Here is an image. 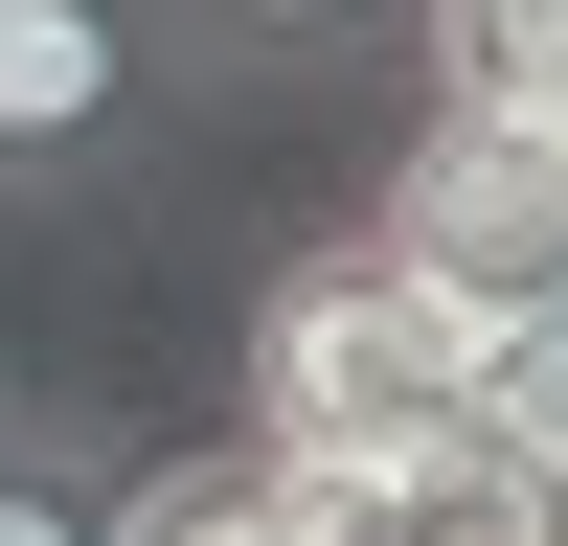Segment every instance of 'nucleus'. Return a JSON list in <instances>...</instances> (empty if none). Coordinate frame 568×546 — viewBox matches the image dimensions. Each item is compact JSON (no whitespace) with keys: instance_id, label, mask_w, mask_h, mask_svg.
Instances as JSON below:
<instances>
[{"instance_id":"f03ea898","label":"nucleus","mask_w":568,"mask_h":546,"mask_svg":"<svg viewBox=\"0 0 568 546\" xmlns=\"http://www.w3.org/2000/svg\"><path fill=\"white\" fill-rule=\"evenodd\" d=\"M387 251L433 273L455 318H478V296H500V318H546V296H568V114H500V91H478V114L409 160Z\"/></svg>"},{"instance_id":"20e7f679","label":"nucleus","mask_w":568,"mask_h":546,"mask_svg":"<svg viewBox=\"0 0 568 546\" xmlns=\"http://www.w3.org/2000/svg\"><path fill=\"white\" fill-rule=\"evenodd\" d=\"M0 546H136V501H114V455H91L69 410H23V433H0Z\"/></svg>"},{"instance_id":"39448f33","label":"nucleus","mask_w":568,"mask_h":546,"mask_svg":"<svg viewBox=\"0 0 568 546\" xmlns=\"http://www.w3.org/2000/svg\"><path fill=\"white\" fill-rule=\"evenodd\" d=\"M23 410H45V387H23V364H0V433H23Z\"/></svg>"},{"instance_id":"f257e3e1","label":"nucleus","mask_w":568,"mask_h":546,"mask_svg":"<svg viewBox=\"0 0 568 546\" xmlns=\"http://www.w3.org/2000/svg\"><path fill=\"white\" fill-rule=\"evenodd\" d=\"M205 69L160 46V0H0V205H114V182L182 160Z\"/></svg>"},{"instance_id":"7ed1b4c3","label":"nucleus","mask_w":568,"mask_h":546,"mask_svg":"<svg viewBox=\"0 0 568 546\" xmlns=\"http://www.w3.org/2000/svg\"><path fill=\"white\" fill-rule=\"evenodd\" d=\"M160 46L205 91H342L387 46H433V0H160Z\"/></svg>"}]
</instances>
